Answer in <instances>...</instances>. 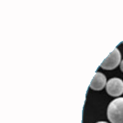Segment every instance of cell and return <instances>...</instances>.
Here are the masks:
<instances>
[{"mask_svg":"<svg viewBox=\"0 0 123 123\" xmlns=\"http://www.w3.org/2000/svg\"><path fill=\"white\" fill-rule=\"evenodd\" d=\"M107 123V122H105V121H101V122H98V123Z\"/></svg>","mask_w":123,"mask_h":123,"instance_id":"8992f818","label":"cell"},{"mask_svg":"<svg viewBox=\"0 0 123 123\" xmlns=\"http://www.w3.org/2000/svg\"><path fill=\"white\" fill-rule=\"evenodd\" d=\"M121 60V54L118 48L110 53L109 56L104 60L100 65L102 68L105 70H113L118 66Z\"/></svg>","mask_w":123,"mask_h":123,"instance_id":"7a4b0ae2","label":"cell"},{"mask_svg":"<svg viewBox=\"0 0 123 123\" xmlns=\"http://www.w3.org/2000/svg\"><path fill=\"white\" fill-rule=\"evenodd\" d=\"M120 69H121V70L123 72V60L121 62V63H120Z\"/></svg>","mask_w":123,"mask_h":123,"instance_id":"5b68a950","label":"cell"},{"mask_svg":"<svg viewBox=\"0 0 123 123\" xmlns=\"http://www.w3.org/2000/svg\"><path fill=\"white\" fill-rule=\"evenodd\" d=\"M106 81L107 79L105 76L101 73L97 72L92 79V81L90 84V88L93 90H101L106 86Z\"/></svg>","mask_w":123,"mask_h":123,"instance_id":"277c9868","label":"cell"},{"mask_svg":"<svg viewBox=\"0 0 123 123\" xmlns=\"http://www.w3.org/2000/svg\"><path fill=\"white\" fill-rule=\"evenodd\" d=\"M107 114L111 123H123V97H119L110 103Z\"/></svg>","mask_w":123,"mask_h":123,"instance_id":"6da1fadb","label":"cell"},{"mask_svg":"<svg viewBox=\"0 0 123 123\" xmlns=\"http://www.w3.org/2000/svg\"></svg>","mask_w":123,"mask_h":123,"instance_id":"52a82bcc","label":"cell"},{"mask_svg":"<svg viewBox=\"0 0 123 123\" xmlns=\"http://www.w3.org/2000/svg\"><path fill=\"white\" fill-rule=\"evenodd\" d=\"M106 91L111 97H119L123 94V81L114 77L106 84Z\"/></svg>","mask_w":123,"mask_h":123,"instance_id":"3957f363","label":"cell"}]
</instances>
